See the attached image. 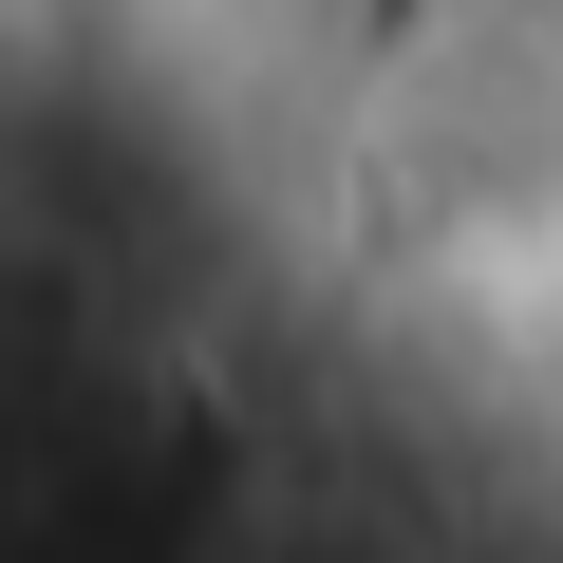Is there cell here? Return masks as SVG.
I'll return each instance as SVG.
<instances>
[]
</instances>
